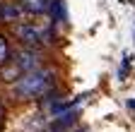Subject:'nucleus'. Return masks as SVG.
Instances as JSON below:
<instances>
[{"label":"nucleus","mask_w":135,"mask_h":132,"mask_svg":"<svg viewBox=\"0 0 135 132\" xmlns=\"http://www.w3.org/2000/svg\"><path fill=\"white\" fill-rule=\"evenodd\" d=\"M128 67H130V62H128V58H126V62H123V72H121V79L128 77Z\"/></svg>","instance_id":"0eeeda50"},{"label":"nucleus","mask_w":135,"mask_h":132,"mask_svg":"<svg viewBox=\"0 0 135 132\" xmlns=\"http://www.w3.org/2000/svg\"><path fill=\"white\" fill-rule=\"evenodd\" d=\"M10 62H12L15 67L24 75V72H31V70H36V67H39V53L29 51V48H22V51H17V53L12 55Z\"/></svg>","instance_id":"f03ea898"},{"label":"nucleus","mask_w":135,"mask_h":132,"mask_svg":"<svg viewBox=\"0 0 135 132\" xmlns=\"http://www.w3.org/2000/svg\"><path fill=\"white\" fill-rule=\"evenodd\" d=\"M22 12H24V7L22 5H15V3H5L3 7H0V17H3L5 22H17L22 17Z\"/></svg>","instance_id":"20e7f679"},{"label":"nucleus","mask_w":135,"mask_h":132,"mask_svg":"<svg viewBox=\"0 0 135 132\" xmlns=\"http://www.w3.org/2000/svg\"><path fill=\"white\" fill-rule=\"evenodd\" d=\"M3 115H5V108H3V103H0V120H3Z\"/></svg>","instance_id":"6e6552de"},{"label":"nucleus","mask_w":135,"mask_h":132,"mask_svg":"<svg viewBox=\"0 0 135 132\" xmlns=\"http://www.w3.org/2000/svg\"><path fill=\"white\" fill-rule=\"evenodd\" d=\"M20 5H22L27 12H31V14H41V12L48 10L51 0H20Z\"/></svg>","instance_id":"39448f33"},{"label":"nucleus","mask_w":135,"mask_h":132,"mask_svg":"<svg viewBox=\"0 0 135 132\" xmlns=\"http://www.w3.org/2000/svg\"><path fill=\"white\" fill-rule=\"evenodd\" d=\"M10 60H12L10 43H7V39H5V36H0V67H3V65H7Z\"/></svg>","instance_id":"423d86ee"},{"label":"nucleus","mask_w":135,"mask_h":132,"mask_svg":"<svg viewBox=\"0 0 135 132\" xmlns=\"http://www.w3.org/2000/svg\"><path fill=\"white\" fill-rule=\"evenodd\" d=\"M56 84V72L53 70H31L24 72L20 79L15 82L12 94L22 101H29V98H39L44 94H48Z\"/></svg>","instance_id":"f257e3e1"},{"label":"nucleus","mask_w":135,"mask_h":132,"mask_svg":"<svg viewBox=\"0 0 135 132\" xmlns=\"http://www.w3.org/2000/svg\"><path fill=\"white\" fill-rule=\"evenodd\" d=\"M15 36L20 39L24 46H41L44 43V34L34 27V24H15Z\"/></svg>","instance_id":"7ed1b4c3"}]
</instances>
